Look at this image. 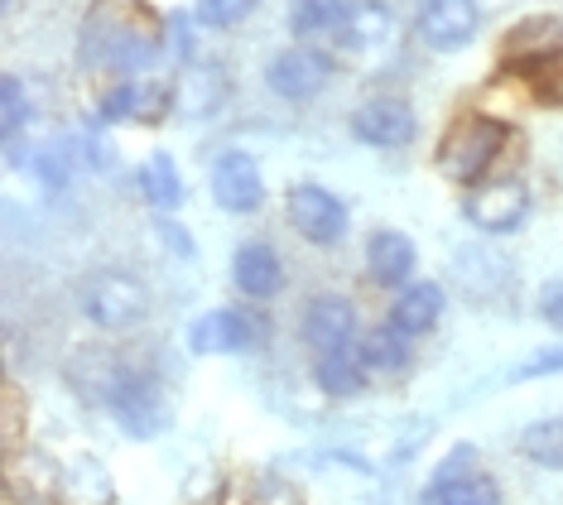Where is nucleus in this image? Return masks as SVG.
Instances as JSON below:
<instances>
[{
  "mask_svg": "<svg viewBox=\"0 0 563 505\" xmlns=\"http://www.w3.org/2000/svg\"><path fill=\"white\" fill-rule=\"evenodd\" d=\"M338 39L347 48H356V54L386 44V39H390V6H380V0H356V6L347 10V20H342Z\"/></svg>",
  "mask_w": 563,
  "mask_h": 505,
  "instance_id": "obj_19",
  "label": "nucleus"
},
{
  "mask_svg": "<svg viewBox=\"0 0 563 505\" xmlns=\"http://www.w3.org/2000/svg\"><path fill=\"white\" fill-rule=\"evenodd\" d=\"M313 375H318V385H323L328 395H356L366 385V361H362V352H328V356H318V366H313Z\"/></svg>",
  "mask_w": 563,
  "mask_h": 505,
  "instance_id": "obj_21",
  "label": "nucleus"
},
{
  "mask_svg": "<svg viewBox=\"0 0 563 505\" xmlns=\"http://www.w3.org/2000/svg\"><path fill=\"white\" fill-rule=\"evenodd\" d=\"M347 0H294L289 10V30L294 39H323V34H338L342 20H347Z\"/></svg>",
  "mask_w": 563,
  "mask_h": 505,
  "instance_id": "obj_20",
  "label": "nucleus"
},
{
  "mask_svg": "<svg viewBox=\"0 0 563 505\" xmlns=\"http://www.w3.org/2000/svg\"><path fill=\"white\" fill-rule=\"evenodd\" d=\"M415 241L405 237V231H376V237L366 241V270L376 284H386V289H405L409 275H415Z\"/></svg>",
  "mask_w": 563,
  "mask_h": 505,
  "instance_id": "obj_15",
  "label": "nucleus"
},
{
  "mask_svg": "<svg viewBox=\"0 0 563 505\" xmlns=\"http://www.w3.org/2000/svg\"><path fill=\"white\" fill-rule=\"evenodd\" d=\"M506 121H496V116H463V121L448 125L443 145H439V174L448 184H482L486 174H492L496 154L506 150Z\"/></svg>",
  "mask_w": 563,
  "mask_h": 505,
  "instance_id": "obj_1",
  "label": "nucleus"
},
{
  "mask_svg": "<svg viewBox=\"0 0 563 505\" xmlns=\"http://www.w3.org/2000/svg\"><path fill=\"white\" fill-rule=\"evenodd\" d=\"M107 409L131 438H155L169 429V399H164L159 381H150V375L121 371L117 385L107 391Z\"/></svg>",
  "mask_w": 563,
  "mask_h": 505,
  "instance_id": "obj_2",
  "label": "nucleus"
},
{
  "mask_svg": "<svg viewBox=\"0 0 563 505\" xmlns=\"http://www.w3.org/2000/svg\"><path fill=\"white\" fill-rule=\"evenodd\" d=\"M232 279H236V289L246 294V299H275L279 284H285V265H279L275 245L246 241L236 251V261H232Z\"/></svg>",
  "mask_w": 563,
  "mask_h": 505,
  "instance_id": "obj_16",
  "label": "nucleus"
},
{
  "mask_svg": "<svg viewBox=\"0 0 563 505\" xmlns=\"http://www.w3.org/2000/svg\"><path fill=\"white\" fill-rule=\"evenodd\" d=\"M101 121L117 125V121H159L164 111H174V87L159 83H121L101 97Z\"/></svg>",
  "mask_w": 563,
  "mask_h": 505,
  "instance_id": "obj_14",
  "label": "nucleus"
},
{
  "mask_svg": "<svg viewBox=\"0 0 563 505\" xmlns=\"http://www.w3.org/2000/svg\"><path fill=\"white\" fill-rule=\"evenodd\" d=\"M362 361H366V371H400L405 361H409V337L400 328H376V332H366L362 337Z\"/></svg>",
  "mask_w": 563,
  "mask_h": 505,
  "instance_id": "obj_22",
  "label": "nucleus"
},
{
  "mask_svg": "<svg viewBox=\"0 0 563 505\" xmlns=\"http://www.w3.org/2000/svg\"><path fill=\"white\" fill-rule=\"evenodd\" d=\"M265 83H271L285 101H313L332 83V58L323 48H285V54L271 58Z\"/></svg>",
  "mask_w": 563,
  "mask_h": 505,
  "instance_id": "obj_8",
  "label": "nucleus"
},
{
  "mask_svg": "<svg viewBox=\"0 0 563 505\" xmlns=\"http://www.w3.org/2000/svg\"><path fill=\"white\" fill-rule=\"evenodd\" d=\"M0 107H5V145H15L20 131L34 121V107H30V97H24L20 77H5V83H0Z\"/></svg>",
  "mask_w": 563,
  "mask_h": 505,
  "instance_id": "obj_26",
  "label": "nucleus"
},
{
  "mask_svg": "<svg viewBox=\"0 0 563 505\" xmlns=\"http://www.w3.org/2000/svg\"><path fill=\"white\" fill-rule=\"evenodd\" d=\"M255 6H261V0H198V24H208V30H232V24L251 20Z\"/></svg>",
  "mask_w": 563,
  "mask_h": 505,
  "instance_id": "obj_27",
  "label": "nucleus"
},
{
  "mask_svg": "<svg viewBox=\"0 0 563 505\" xmlns=\"http://www.w3.org/2000/svg\"><path fill=\"white\" fill-rule=\"evenodd\" d=\"M477 458L472 448H463L457 458H448L439 472H433V482L424 491V505H501V491L486 472H463L467 462Z\"/></svg>",
  "mask_w": 563,
  "mask_h": 505,
  "instance_id": "obj_10",
  "label": "nucleus"
},
{
  "mask_svg": "<svg viewBox=\"0 0 563 505\" xmlns=\"http://www.w3.org/2000/svg\"><path fill=\"white\" fill-rule=\"evenodd\" d=\"M212 198L222 202V212L251 217L255 207H261V198H265L261 164H255L246 150H227L222 160L212 164Z\"/></svg>",
  "mask_w": 563,
  "mask_h": 505,
  "instance_id": "obj_9",
  "label": "nucleus"
},
{
  "mask_svg": "<svg viewBox=\"0 0 563 505\" xmlns=\"http://www.w3.org/2000/svg\"><path fill=\"white\" fill-rule=\"evenodd\" d=\"M463 217L486 237H506L520 231L530 217V188L520 178H492V184H472L463 198Z\"/></svg>",
  "mask_w": 563,
  "mask_h": 505,
  "instance_id": "obj_3",
  "label": "nucleus"
},
{
  "mask_svg": "<svg viewBox=\"0 0 563 505\" xmlns=\"http://www.w3.org/2000/svg\"><path fill=\"white\" fill-rule=\"evenodd\" d=\"M540 375H563V347H554V352H540V356H530L520 371H510V381H540Z\"/></svg>",
  "mask_w": 563,
  "mask_h": 505,
  "instance_id": "obj_28",
  "label": "nucleus"
},
{
  "mask_svg": "<svg viewBox=\"0 0 563 505\" xmlns=\"http://www.w3.org/2000/svg\"><path fill=\"white\" fill-rule=\"evenodd\" d=\"M140 193H145V198L155 202V207H164V212L184 202V178L174 174V160H169V154H155V160L140 168Z\"/></svg>",
  "mask_w": 563,
  "mask_h": 505,
  "instance_id": "obj_23",
  "label": "nucleus"
},
{
  "mask_svg": "<svg viewBox=\"0 0 563 505\" xmlns=\"http://www.w3.org/2000/svg\"><path fill=\"white\" fill-rule=\"evenodd\" d=\"M303 342H309V352H318V356L347 352L356 342V308L347 299H338V294L313 299L303 308Z\"/></svg>",
  "mask_w": 563,
  "mask_h": 505,
  "instance_id": "obj_11",
  "label": "nucleus"
},
{
  "mask_svg": "<svg viewBox=\"0 0 563 505\" xmlns=\"http://www.w3.org/2000/svg\"><path fill=\"white\" fill-rule=\"evenodd\" d=\"M159 231H164V237H169V241L178 245V255H194V241H188V231H178L174 222H164Z\"/></svg>",
  "mask_w": 563,
  "mask_h": 505,
  "instance_id": "obj_30",
  "label": "nucleus"
},
{
  "mask_svg": "<svg viewBox=\"0 0 563 505\" xmlns=\"http://www.w3.org/2000/svg\"><path fill=\"white\" fill-rule=\"evenodd\" d=\"M289 222L294 231H299L303 241L313 245H338L342 237H347V207H342V198H332L328 188L318 184H294L289 188Z\"/></svg>",
  "mask_w": 563,
  "mask_h": 505,
  "instance_id": "obj_4",
  "label": "nucleus"
},
{
  "mask_svg": "<svg viewBox=\"0 0 563 505\" xmlns=\"http://www.w3.org/2000/svg\"><path fill=\"white\" fill-rule=\"evenodd\" d=\"M540 318L549 322V328H563V275H554L540 289Z\"/></svg>",
  "mask_w": 563,
  "mask_h": 505,
  "instance_id": "obj_29",
  "label": "nucleus"
},
{
  "mask_svg": "<svg viewBox=\"0 0 563 505\" xmlns=\"http://www.w3.org/2000/svg\"><path fill=\"white\" fill-rule=\"evenodd\" d=\"M525 83L534 87V97L549 101V107H563V48H554V54L525 63Z\"/></svg>",
  "mask_w": 563,
  "mask_h": 505,
  "instance_id": "obj_25",
  "label": "nucleus"
},
{
  "mask_svg": "<svg viewBox=\"0 0 563 505\" xmlns=\"http://www.w3.org/2000/svg\"><path fill=\"white\" fill-rule=\"evenodd\" d=\"M415 107L405 97H371L352 111V135L371 150H400L415 140Z\"/></svg>",
  "mask_w": 563,
  "mask_h": 505,
  "instance_id": "obj_7",
  "label": "nucleus"
},
{
  "mask_svg": "<svg viewBox=\"0 0 563 505\" xmlns=\"http://www.w3.org/2000/svg\"><path fill=\"white\" fill-rule=\"evenodd\" d=\"M520 452L540 468H554L563 472V419H540L520 433Z\"/></svg>",
  "mask_w": 563,
  "mask_h": 505,
  "instance_id": "obj_24",
  "label": "nucleus"
},
{
  "mask_svg": "<svg viewBox=\"0 0 563 505\" xmlns=\"http://www.w3.org/2000/svg\"><path fill=\"white\" fill-rule=\"evenodd\" d=\"M227 92H232V77L222 63H188L174 83V111H184L188 121H202V116H217L227 107Z\"/></svg>",
  "mask_w": 563,
  "mask_h": 505,
  "instance_id": "obj_12",
  "label": "nucleus"
},
{
  "mask_svg": "<svg viewBox=\"0 0 563 505\" xmlns=\"http://www.w3.org/2000/svg\"><path fill=\"white\" fill-rule=\"evenodd\" d=\"M439 318H443V284H433V279L405 284L400 299L390 308V328H400L405 337H424Z\"/></svg>",
  "mask_w": 563,
  "mask_h": 505,
  "instance_id": "obj_17",
  "label": "nucleus"
},
{
  "mask_svg": "<svg viewBox=\"0 0 563 505\" xmlns=\"http://www.w3.org/2000/svg\"><path fill=\"white\" fill-rule=\"evenodd\" d=\"M563 48V20L559 15H534V20H520L516 30L506 34V58L510 63H534L544 54Z\"/></svg>",
  "mask_w": 563,
  "mask_h": 505,
  "instance_id": "obj_18",
  "label": "nucleus"
},
{
  "mask_svg": "<svg viewBox=\"0 0 563 505\" xmlns=\"http://www.w3.org/2000/svg\"><path fill=\"white\" fill-rule=\"evenodd\" d=\"M255 342V322L236 308H208L194 328H188V347L198 356H232V352H246Z\"/></svg>",
  "mask_w": 563,
  "mask_h": 505,
  "instance_id": "obj_13",
  "label": "nucleus"
},
{
  "mask_svg": "<svg viewBox=\"0 0 563 505\" xmlns=\"http://www.w3.org/2000/svg\"><path fill=\"white\" fill-rule=\"evenodd\" d=\"M145 308H150L145 284H140L135 275H121V270L92 279V289H87V318H92L97 328H107V332L135 328V322L145 318Z\"/></svg>",
  "mask_w": 563,
  "mask_h": 505,
  "instance_id": "obj_5",
  "label": "nucleus"
},
{
  "mask_svg": "<svg viewBox=\"0 0 563 505\" xmlns=\"http://www.w3.org/2000/svg\"><path fill=\"white\" fill-rule=\"evenodd\" d=\"M419 39L433 48V54H453V48H467L482 30V6L477 0H424L415 20Z\"/></svg>",
  "mask_w": 563,
  "mask_h": 505,
  "instance_id": "obj_6",
  "label": "nucleus"
}]
</instances>
